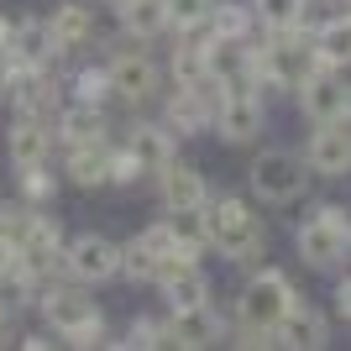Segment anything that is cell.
<instances>
[{"label":"cell","instance_id":"cell-21","mask_svg":"<svg viewBox=\"0 0 351 351\" xmlns=\"http://www.w3.org/2000/svg\"><path fill=\"white\" fill-rule=\"evenodd\" d=\"M116 346H132V351H173V320H168V309L162 315H152V309H142V315H132V320L116 330Z\"/></svg>","mask_w":351,"mask_h":351},{"label":"cell","instance_id":"cell-26","mask_svg":"<svg viewBox=\"0 0 351 351\" xmlns=\"http://www.w3.org/2000/svg\"><path fill=\"white\" fill-rule=\"evenodd\" d=\"M147 178H152V173L136 162L132 147H121V142L110 147V189H136V184H147Z\"/></svg>","mask_w":351,"mask_h":351},{"label":"cell","instance_id":"cell-22","mask_svg":"<svg viewBox=\"0 0 351 351\" xmlns=\"http://www.w3.org/2000/svg\"><path fill=\"white\" fill-rule=\"evenodd\" d=\"M16 178V199H27V205H53L63 194V173H58V158L53 162H27V168H11Z\"/></svg>","mask_w":351,"mask_h":351},{"label":"cell","instance_id":"cell-19","mask_svg":"<svg viewBox=\"0 0 351 351\" xmlns=\"http://www.w3.org/2000/svg\"><path fill=\"white\" fill-rule=\"evenodd\" d=\"M11 53L21 69H53V63H63L58 47H53V32H47V16H16Z\"/></svg>","mask_w":351,"mask_h":351},{"label":"cell","instance_id":"cell-3","mask_svg":"<svg viewBox=\"0 0 351 351\" xmlns=\"http://www.w3.org/2000/svg\"><path fill=\"white\" fill-rule=\"evenodd\" d=\"M293 257L309 273H341L351 263V210L336 199L309 205L304 220L293 226Z\"/></svg>","mask_w":351,"mask_h":351},{"label":"cell","instance_id":"cell-6","mask_svg":"<svg viewBox=\"0 0 351 351\" xmlns=\"http://www.w3.org/2000/svg\"><path fill=\"white\" fill-rule=\"evenodd\" d=\"M299 299H304V293H299V283H293L283 267L263 263V267H252L247 278H241V289H236V320L273 325V330H278V320L299 304Z\"/></svg>","mask_w":351,"mask_h":351},{"label":"cell","instance_id":"cell-27","mask_svg":"<svg viewBox=\"0 0 351 351\" xmlns=\"http://www.w3.org/2000/svg\"><path fill=\"white\" fill-rule=\"evenodd\" d=\"M210 5H215V0H162V11H168V32L205 27V21H210Z\"/></svg>","mask_w":351,"mask_h":351},{"label":"cell","instance_id":"cell-29","mask_svg":"<svg viewBox=\"0 0 351 351\" xmlns=\"http://www.w3.org/2000/svg\"><path fill=\"white\" fill-rule=\"evenodd\" d=\"M16 336H21V325H16V309L0 304V346H16Z\"/></svg>","mask_w":351,"mask_h":351},{"label":"cell","instance_id":"cell-5","mask_svg":"<svg viewBox=\"0 0 351 351\" xmlns=\"http://www.w3.org/2000/svg\"><path fill=\"white\" fill-rule=\"evenodd\" d=\"M105 69H110V110H147V105H158L162 84H168L162 63L142 43L105 53Z\"/></svg>","mask_w":351,"mask_h":351},{"label":"cell","instance_id":"cell-4","mask_svg":"<svg viewBox=\"0 0 351 351\" xmlns=\"http://www.w3.org/2000/svg\"><path fill=\"white\" fill-rule=\"evenodd\" d=\"M309 184H315V173H309L304 152H293V147H257L247 162V194L267 210L299 205L309 194Z\"/></svg>","mask_w":351,"mask_h":351},{"label":"cell","instance_id":"cell-9","mask_svg":"<svg viewBox=\"0 0 351 351\" xmlns=\"http://www.w3.org/2000/svg\"><path fill=\"white\" fill-rule=\"evenodd\" d=\"M43 16H47V32H53V47H58L63 63L100 43V0H53V11Z\"/></svg>","mask_w":351,"mask_h":351},{"label":"cell","instance_id":"cell-28","mask_svg":"<svg viewBox=\"0 0 351 351\" xmlns=\"http://www.w3.org/2000/svg\"><path fill=\"white\" fill-rule=\"evenodd\" d=\"M16 346H21V351H53V346H63V341L53 336L47 325H37V330H21V336H16Z\"/></svg>","mask_w":351,"mask_h":351},{"label":"cell","instance_id":"cell-8","mask_svg":"<svg viewBox=\"0 0 351 351\" xmlns=\"http://www.w3.org/2000/svg\"><path fill=\"white\" fill-rule=\"evenodd\" d=\"M293 105H299V116L309 126H320V121H346L351 126V79L346 69H315L304 84L293 89Z\"/></svg>","mask_w":351,"mask_h":351},{"label":"cell","instance_id":"cell-13","mask_svg":"<svg viewBox=\"0 0 351 351\" xmlns=\"http://www.w3.org/2000/svg\"><path fill=\"white\" fill-rule=\"evenodd\" d=\"M110 147H116V136H100V142H79V147H58L63 189H79V194L110 189Z\"/></svg>","mask_w":351,"mask_h":351},{"label":"cell","instance_id":"cell-2","mask_svg":"<svg viewBox=\"0 0 351 351\" xmlns=\"http://www.w3.org/2000/svg\"><path fill=\"white\" fill-rule=\"evenodd\" d=\"M205 226H210V252H220L236 273L267 263V220L257 215V199H241L231 189H215L205 205Z\"/></svg>","mask_w":351,"mask_h":351},{"label":"cell","instance_id":"cell-16","mask_svg":"<svg viewBox=\"0 0 351 351\" xmlns=\"http://www.w3.org/2000/svg\"><path fill=\"white\" fill-rule=\"evenodd\" d=\"M53 132H58V147L100 142V136H116V116H110V105L95 100H63V110L53 116Z\"/></svg>","mask_w":351,"mask_h":351},{"label":"cell","instance_id":"cell-25","mask_svg":"<svg viewBox=\"0 0 351 351\" xmlns=\"http://www.w3.org/2000/svg\"><path fill=\"white\" fill-rule=\"evenodd\" d=\"M252 16L263 32H299L309 21V0H252Z\"/></svg>","mask_w":351,"mask_h":351},{"label":"cell","instance_id":"cell-33","mask_svg":"<svg viewBox=\"0 0 351 351\" xmlns=\"http://www.w3.org/2000/svg\"><path fill=\"white\" fill-rule=\"evenodd\" d=\"M320 5H330V11H351V0H320Z\"/></svg>","mask_w":351,"mask_h":351},{"label":"cell","instance_id":"cell-1","mask_svg":"<svg viewBox=\"0 0 351 351\" xmlns=\"http://www.w3.org/2000/svg\"><path fill=\"white\" fill-rule=\"evenodd\" d=\"M37 320H43L63 346H79V351L116 346V330H110V320H105V309H100V299H95L89 283H73V278L43 283V293H37Z\"/></svg>","mask_w":351,"mask_h":351},{"label":"cell","instance_id":"cell-34","mask_svg":"<svg viewBox=\"0 0 351 351\" xmlns=\"http://www.w3.org/2000/svg\"><path fill=\"white\" fill-rule=\"evenodd\" d=\"M100 5H110V11H116V5H126V0H100Z\"/></svg>","mask_w":351,"mask_h":351},{"label":"cell","instance_id":"cell-11","mask_svg":"<svg viewBox=\"0 0 351 351\" xmlns=\"http://www.w3.org/2000/svg\"><path fill=\"white\" fill-rule=\"evenodd\" d=\"M299 152H304L309 173L325 178V184L351 178V126L346 121H320V126H309V136H304Z\"/></svg>","mask_w":351,"mask_h":351},{"label":"cell","instance_id":"cell-7","mask_svg":"<svg viewBox=\"0 0 351 351\" xmlns=\"http://www.w3.org/2000/svg\"><path fill=\"white\" fill-rule=\"evenodd\" d=\"M63 278L73 283H121V241H110L105 231H73L63 247Z\"/></svg>","mask_w":351,"mask_h":351},{"label":"cell","instance_id":"cell-15","mask_svg":"<svg viewBox=\"0 0 351 351\" xmlns=\"http://www.w3.org/2000/svg\"><path fill=\"white\" fill-rule=\"evenodd\" d=\"M5 158H11V168L53 162V158H58V132H53V121L11 116V121H5Z\"/></svg>","mask_w":351,"mask_h":351},{"label":"cell","instance_id":"cell-12","mask_svg":"<svg viewBox=\"0 0 351 351\" xmlns=\"http://www.w3.org/2000/svg\"><path fill=\"white\" fill-rule=\"evenodd\" d=\"M168 309V304H162ZM168 320H173V341L178 351H205V346H226L231 341V315L205 299V304H184V309H168Z\"/></svg>","mask_w":351,"mask_h":351},{"label":"cell","instance_id":"cell-14","mask_svg":"<svg viewBox=\"0 0 351 351\" xmlns=\"http://www.w3.org/2000/svg\"><path fill=\"white\" fill-rule=\"evenodd\" d=\"M116 142H121V147H132L136 162H142L147 173H158L162 162L178 152V136L168 132L158 116H142V110H126V121L116 126Z\"/></svg>","mask_w":351,"mask_h":351},{"label":"cell","instance_id":"cell-24","mask_svg":"<svg viewBox=\"0 0 351 351\" xmlns=\"http://www.w3.org/2000/svg\"><path fill=\"white\" fill-rule=\"evenodd\" d=\"M210 27H215V37H236V43H257L263 37L257 16H252V0H215L210 5Z\"/></svg>","mask_w":351,"mask_h":351},{"label":"cell","instance_id":"cell-30","mask_svg":"<svg viewBox=\"0 0 351 351\" xmlns=\"http://www.w3.org/2000/svg\"><path fill=\"white\" fill-rule=\"evenodd\" d=\"M16 69H21V63H16V53H11V47H0V95H5V89H11Z\"/></svg>","mask_w":351,"mask_h":351},{"label":"cell","instance_id":"cell-18","mask_svg":"<svg viewBox=\"0 0 351 351\" xmlns=\"http://www.w3.org/2000/svg\"><path fill=\"white\" fill-rule=\"evenodd\" d=\"M278 346H289V351H325L330 346V320H325L309 299H299V304L278 320Z\"/></svg>","mask_w":351,"mask_h":351},{"label":"cell","instance_id":"cell-23","mask_svg":"<svg viewBox=\"0 0 351 351\" xmlns=\"http://www.w3.org/2000/svg\"><path fill=\"white\" fill-rule=\"evenodd\" d=\"M162 273V252L147 241L142 231L132 241H121V283H132V289H152Z\"/></svg>","mask_w":351,"mask_h":351},{"label":"cell","instance_id":"cell-32","mask_svg":"<svg viewBox=\"0 0 351 351\" xmlns=\"http://www.w3.org/2000/svg\"><path fill=\"white\" fill-rule=\"evenodd\" d=\"M16 263V247H11V241H5V236H0V273H5V267H11Z\"/></svg>","mask_w":351,"mask_h":351},{"label":"cell","instance_id":"cell-17","mask_svg":"<svg viewBox=\"0 0 351 351\" xmlns=\"http://www.w3.org/2000/svg\"><path fill=\"white\" fill-rule=\"evenodd\" d=\"M152 289L162 293V304L168 309H184V304H205V299H215V283H210L205 263H162L158 283Z\"/></svg>","mask_w":351,"mask_h":351},{"label":"cell","instance_id":"cell-31","mask_svg":"<svg viewBox=\"0 0 351 351\" xmlns=\"http://www.w3.org/2000/svg\"><path fill=\"white\" fill-rule=\"evenodd\" d=\"M11 32H16V16L0 11V47H11Z\"/></svg>","mask_w":351,"mask_h":351},{"label":"cell","instance_id":"cell-20","mask_svg":"<svg viewBox=\"0 0 351 351\" xmlns=\"http://www.w3.org/2000/svg\"><path fill=\"white\" fill-rule=\"evenodd\" d=\"M116 27L126 43H162V37H173L168 32V11H162V0H126V5H116Z\"/></svg>","mask_w":351,"mask_h":351},{"label":"cell","instance_id":"cell-10","mask_svg":"<svg viewBox=\"0 0 351 351\" xmlns=\"http://www.w3.org/2000/svg\"><path fill=\"white\" fill-rule=\"evenodd\" d=\"M152 189H158V210H205L210 194H215L205 168L194 158H184V152H173V158L152 173Z\"/></svg>","mask_w":351,"mask_h":351}]
</instances>
